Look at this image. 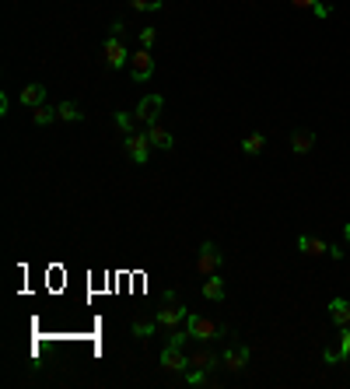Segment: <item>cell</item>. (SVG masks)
<instances>
[{"instance_id": "6da1fadb", "label": "cell", "mask_w": 350, "mask_h": 389, "mask_svg": "<svg viewBox=\"0 0 350 389\" xmlns=\"http://www.w3.org/2000/svg\"><path fill=\"white\" fill-rule=\"evenodd\" d=\"M123 35H126V25L116 21L112 32H109V39H105V49H102V53H105V67H112V71H123V67L130 64V49H126Z\"/></svg>"}, {"instance_id": "7a4b0ae2", "label": "cell", "mask_w": 350, "mask_h": 389, "mask_svg": "<svg viewBox=\"0 0 350 389\" xmlns=\"http://www.w3.org/2000/svg\"><path fill=\"white\" fill-rule=\"evenodd\" d=\"M186 330H189V337L200 340V344H210L214 337H228V326H221V323H214V319H207V316H196V312L186 316Z\"/></svg>"}, {"instance_id": "3957f363", "label": "cell", "mask_w": 350, "mask_h": 389, "mask_svg": "<svg viewBox=\"0 0 350 389\" xmlns=\"http://www.w3.org/2000/svg\"><path fill=\"white\" fill-rule=\"evenodd\" d=\"M165 309H158L155 312V319H158V326H165V330H175L179 323H186V316H189V309L175 298V292H165Z\"/></svg>"}, {"instance_id": "277c9868", "label": "cell", "mask_w": 350, "mask_h": 389, "mask_svg": "<svg viewBox=\"0 0 350 389\" xmlns=\"http://www.w3.org/2000/svg\"><path fill=\"white\" fill-rule=\"evenodd\" d=\"M151 148H155V144H151V137H147V133H137V130H133V133H123V151H126L137 165H147Z\"/></svg>"}, {"instance_id": "5b68a950", "label": "cell", "mask_w": 350, "mask_h": 389, "mask_svg": "<svg viewBox=\"0 0 350 389\" xmlns=\"http://www.w3.org/2000/svg\"><path fill=\"white\" fill-rule=\"evenodd\" d=\"M298 253H305V256H333V260H344V249L340 246H333V242H322V239H315V235H298Z\"/></svg>"}, {"instance_id": "8992f818", "label": "cell", "mask_w": 350, "mask_h": 389, "mask_svg": "<svg viewBox=\"0 0 350 389\" xmlns=\"http://www.w3.org/2000/svg\"><path fill=\"white\" fill-rule=\"evenodd\" d=\"M221 263H224V253H221L214 242H203L200 253H196V274H200V277H210V274L221 270Z\"/></svg>"}, {"instance_id": "52a82bcc", "label": "cell", "mask_w": 350, "mask_h": 389, "mask_svg": "<svg viewBox=\"0 0 350 389\" xmlns=\"http://www.w3.org/2000/svg\"><path fill=\"white\" fill-rule=\"evenodd\" d=\"M126 67H130V78H133V81H140V85H144V81H151V78H155V56H151V49H144V46H140V49L130 56V64H126Z\"/></svg>"}, {"instance_id": "ba28073f", "label": "cell", "mask_w": 350, "mask_h": 389, "mask_svg": "<svg viewBox=\"0 0 350 389\" xmlns=\"http://www.w3.org/2000/svg\"><path fill=\"white\" fill-rule=\"evenodd\" d=\"M162 109H165V98L162 95H147L140 98V105H137V123H144V126H151V123H158V116H162Z\"/></svg>"}, {"instance_id": "9c48e42d", "label": "cell", "mask_w": 350, "mask_h": 389, "mask_svg": "<svg viewBox=\"0 0 350 389\" xmlns=\"http://www.w3.org/2000/svg\"><path fill=\"white\" fill-rule=\"evenodd\" d=\"M162 369L165 372H186L189 369V354H182V347H175V344H165L162 347Z\"/></svg>"}, {"instance_id": "30bf717a", "label": "cell", "mask_w": 350, "mask_h": 389, "mask_svg": "<svg viewBox=\"0 0 350 389\" xmlns=\"http://www.w3.org/2000/svg\"><path fill=\"white\" fill-rule=\"evenodd\" d=\"M217 365H224V358H217V351H210V347L189 351V369H210V372H217Z\"/></svg>"}, {"instance_id": "8fae6325", "label": "cell", "mask_w": 350, "mask_h": 389, "mask_svg": "<svg viewBox=\"0 0 350 389\" xmlns=\"http://www.w3.org/2000/svg\"><path fill=\"white\" fill-rule=\"evenodd\" d=\"M221 358H224V369H228V372H242V369L249 365V347H242V344H231V347H228Z\"/></svg>"}, {"instance_id": "7c38bea8", "label": "cell", "mask_w": 350, "mask_h": 389, "mask_svg": "<svg viewBox=\"0 0 350 389\" xmlns=\"http://www.w3.org/2000/svg\"><path fill=\"white\" fill-rule=\"evenodd\" d=\"M186 386H207L217 389V376L210 369H186Z\"/></svg>"}, {"instance_id": "4fadbf2b", "label": "cell", "mask_w": 350, "mask_h": 389, "mask_svg": "<svg viewBox=\"0 0 350 389\" xmlns=\"http://www.w3.org/2000/svg\"><path fill=\"white\" fill-rule=\"evenodd\" d=\"M130 330H133V337H137V340H147V337H155V330H158V319H155V316H133Z\"/></svg>"}, {"instance_id": "5bb4252c", "label": "cell", "mask_w": 350, "mask_h": 389, "mask_svg": "<svg viewBox=\"0 0 350 389\" xmlns=\"http://www.w3.org/2000/svg\"><path fill=\"white\" fill-rule=\"evenodd\" d=\"M312 148H315V133L312 130H294L291 133V151L294 155H308Z\"/></svg>"}, {"instance_id": "9a60e30c", "label": "cell", "mask_w": 350, "mask_h": 389, "mask_svg": "<svg viewBox=\"0 0 350 389\" xmlns=\"http://www.w3.org/2000/svg\"><path fill=\"white\" fill-rule=\"evenodd\" d=\"M147 137H151V144H155V148H162V151H172V148H175L172 133H169L162 123H151V126H147Z\"/></svg>"}, {"instance_id": "2e32d148", "label": "cell", "mask_w": 350, "mask_h": 389, "mask_svg": "<svg viewBox=\"0 0 350 389\" xmlns=\"http://www.w3.org/2000/svg\"><path fill=\"white\" fill-rule=\"evenodd\" d=\"M330 319H333V326H350V301L347 298H333V301H330Z\"/></svg>"}, {"instance_id": "e0dca14e", "label": "cell", "mask_w": 350, "mask_h": 389, "mask_svg": "<svg viewBox=\"0 0 350 389\" xmlns=\"http://www.w3.org/2000/svg\"><path fill=\"white\" fill-rule=\"evenodd\" d=\"M42 102H46V85H25V88H21V105L35 109V105H42Z\"/></svg>"}, {"instance_id": "ac0fdd59", "label": "cell", "mask_w": 350, "mask_h": 389, "mask_svg": "<svg viewBox=\"0 0 350 389\" xmlns=\"http://www.w3.org/2000/svg\"><path fill=\"white\" fill-rule=\"evenodd\" d=\"M203 298H207V301H224V281H221L217 274H210V277L203 281Z\"/></svg>"}, {"instance_id": "d6986e66", "label": "cell", "mask_w": 350, "mask_h": 389, "mask_svg": "<svg viewBox=\"0 0 350 389\" xmlns=\"http://www.w3.org/2000/svg\"><path fill=\"white\" fill-rule=\"evenodd\" d=\"M56 119H67V123H81L85 112L78 109V102H60L56 105Z\"/></svg>"}, {"instance_id": "ffe728a7", "label": "cell", "mask_w": 350, "mask_h": 389, "mask_svg": "<svg viewBox=\"0 0 350 389\" xmlns=\"http://www.w3.org/2000/svg\"><path fill=\"white\" fill-rule=\"evenodd\" d=\"M53 119H56V109H49L46 102L32 109V123H35V126H46V123H53Z\"/></svg>"}, {"instance_id": "44dd1931", "label": "cell", "mask_w": 350, "mask_h": 389, "mask_svg": "<svg viewBox=\"0 0 350 389\" xmlns=\"http://www.w3.org/2000/svg\"><path fill=\"white\" fill-rule=\"evenodd\" d=\"M262 148H266V133H249V137L242 140V151H246V155H260Z\"/></svg>"}, {"instance_id": "7402d4cb", "label": "cell", "mask_w": 350, "mask_h": 389, "mask_svg": "<svg viewBox=\"0 0 350 389\" xmlns=\"http://www.w3.org/2000/svg\"><path fill=\"white\" fill-rule=\"evenodd\" d=\"M116 126H119L123 133H133V126H137V116H133V112H116Z\"/></svg>"}, {"instance_id": "603a6c76", "label": "cell", "mask_w": 350, "mask_h": 389, "mask_svg": "<svg viewBox=\"0 0 350 389\" xmlns=\"http://www.w3.org/2000/svg\"><path fill=\"white\" fill-rule=\"evenodd\" d=\"M155 42H158V28H155V25H147V28H140V46H144V49H151Z\"/></svg>"}, {"instance_id": "cb8c5ba5", "label": "cell", "mask_w": 350, "mask_h": 389, "mask_svg": "<svg viewBox=\"0 0 350 389\" xmlns=\"http://www.w3.org/2000/svg\"><path fill=\"white\" fill-rule=\"evenodd\" d=\"M337 351H340V358L350 361V326H340V347Z\"/></svg>"}, {"instance_id": "d4e9b609", "label": "cell", "mask_w": 350, "mask_h": 389, "mask_svg": "<svg viewBox=\"0 0 350 389\" xmlns=\"http://www.w3.org/2000/svg\"><path fill=\"white\" fill-rule=\"evenodd\" d=\"M130 4H133V11H162L165 0H130Z\"/></svg>"}, {"instance_id": "484cf974", "label": "cell", "mask_w": 350, "mask_h": 389, "mask_svg": "<svg viewBox=\"0 0 350 389\" xmlns=\"http://www.w3.org/2000/svg\"><path fill=\"white\" fill-rule=\"evenodd\" d=\"M291 7H298V11L305 7V11H312V14H315V11L322 7V0H291Z\"/></svg>"}, {"instance_id": "4316f807", "label": "cell", "mask_w": 350, "mask_h": 389, "mask_svg": "<svg viewBox=\"0 0 350 389\" xmlns=\"http://www.w3.org/2000/svg\"><path fill=\"white\" fill-rule=\"evenodd\" d=\"M344 239H347V246H350V221L344 225Z\"/></svg>"}]
</instances>
